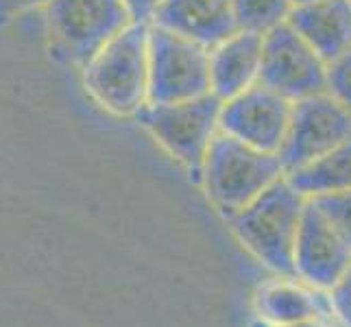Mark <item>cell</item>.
Segmentation results:
<instances>
[{"mask_svg":"<svg viewBox=\"0 0 351 327\" xmlns=\"http://www.w3.org/2000/svg\"><path fill=\"white\" fill-rule=\"evenodd\" d=\"M258 83L295 103L328 92V64L286 22L264 33Z\"/></svg>","mask_w":351,"mask_h":327,"instance_id":"obj_8","label":"cell"},{"mask_svg":"<svg viewBox=\"0 0 351 327\" xmlns=\"http://www.w3.org/2000/svg\"><path fill=\"white\" fill-rule=\"evenodd\" d=\"M286 179L306 199L351 190V140L288 173Z\"/></svg>","mask_w":351,"mask_h":327,"instance_id":"obj_15","label":"cell"},{"mask_svg":"<svg viewBox=\"0 0 351 327\" xmlns=\"http://www.w3.org/2000/svg\"><path fill=\"white\" fill-rule=\"evenodd\" d=\"M288 24L304 38L325 64L351 48V3L349 0H317L295 5Z\"/></svg>","mask_w":351,"mask_h":327,"instance_id":"obj_14","label":"cell"},{"mask_svg":"<svg viewBox=\"0 0 351 327\" xmlns=\"http://www.w3.org/2000/svg\"><path fill=\"white\" fill-rule=\"evenodd\" d=\"M347 140H351V112L330 92L295 101L284 142L277 151L284 175L330 153Z\"/></svg>","mask_w":351,"mask_h":327,"instance_id":"obj_7","label":"cell"},{"mask_svg":"<svg viewBox=\"0 0 351 327\" xmlns=\"http://www.w3.org/2000/svg\"><path fill=\"white\" fill-rule=\"evenodd\" d=\"M306 3H317V0H293V5H306Z\"/></svg>","mask_w":351,"mask_h":327,"instance_id":"obj_23","label":"cell"},{"mask_svg":"<svg viewBox=\"0 0 351 327\" xmlns=\"http://www.w3.org/2000/svg\"><path fill=\"white\" fill-rule=\"evenodd\" d=\"M328 299H330L332 317L338 321V325L351 327V264L341 275V280L328 290Z\"/></svg>","mask_w":351,"mask_h":327,"instance_id":"obj_19","label":"cell"},{"mask_svg":"<svg viewBox=\"0 0 351 327\" xmlns=\"http://www.w3.org/2000/svg\"><path fill=\"white\" fill-rule=\"evenodd\" d=\"M151 24L205 48L238 31L232 0H164Z\"/></svg>","mask_w":351,"mask_h":327,"instance_id":"obj_12","label":"cell"},{"mask_svg":"<svg viewBox=\"0 0 351 327\" xmlns=\"http://www.w3.org/2000/svg\"><path fill=\"white\" fill-rule=\"evenodd\" d=\"M328 92L351 112V48L328 64Z\"/></svg>","mask_w":351,"mask_h":327,"instance_id":"obj_18","label":"cell"},{"mask_svg":"<svg viewBox=\"0 0 351 327\" xmlns=\"http://www.w3.org/2000/svg\"><path fill=\"white\" fill-rule=\"evenodd\" d=\"M162 3L164 0H123L129 20L140 24H151Z\"/></svg>","mask_w":351,"mask_h":327,"instance_id":"obj_21","label":"cell"},{"mask_svg":"<svg viewBox=\"0 0 351 327\" xmlns=\"http://www.w3.org/2000/svg\"><path fill=\"white\" fill-rule=\"evenodd\" d=\"M210 94V51L162 27H149V103Z\"/></svg>","mask_w":351,"mask_h":327,"instance_id":"obj_6","label":"cell"},{"mask_svg":"<svg viewBox=\"0 0 351 327\" xmlns=\"http://www.w3.org/2000/svg\"><path fill=\"white\" fill-rule=\"evenodd\" d=\"M253 308L266 327H284L308 319L332 317L328 293L314 288L297 277L275 275L262 282L253 297Z\"/></svg>","mask_w":351,"mask_h":327,"instance_id":"obj_11","label":"cell"},{"mask_svg":"<svg viewBox=\"0 0 351 327\" xmlns=\"http://www.w3.org/2000/svg\"><path fill=\"white\" fill-rule=\"evenodd\" d=\"M149 27L129 22L83 66L92 101L114 116H133L149 103Z\"/></svg>","mask_w":351,"mask_h":327,"instance_id":"obj_1","label":"cell"},{"mask_svg":"<svg viewBox=\"0 0 351 327\" xmlns=\"http://www.w3.org/2000/svg\"><path fill=\"white\" fill-rule=\"evenodd\" d=\"M262 33L234 31L210 51V92L227 101L258 83L262 64Z\"/></svg>","mask_w":351,"mask_h":327,"instance_id":"obj_13","label":"cell"},{"mask_svg":"<svg viewBox=\"0 0 351 327\" xmlns=\"http://www.w3.org/2000/svg\"><path fill=\"white\" fill-rule=\"evenodd\" d=\"M44 9L55 53L81 68L131 22L123 0H51Z\"/></svg>","mask_w":351,"mask_h":327,"instance_id":"obj_5","label":"cell"},{"mask_svg":"<svg viewBox=\"0 0 351 327\" xmlns=\"http://www.w3.org/2000/svg\"><path fill=\"white\" fill-rule=\"evenodd\" d=\"M51 0H0V29L7 27L11 20L22 14H29L33 9L46 7Z\"/></svg>","mask_w":351,"mask_h":327,"instance_id":"obj_20","label":"cell"},{"mask_svg":"<svg viewBox=\"0 0 351 327\" xmlns=\"http://www.w3.org/2000/svg\"><path fill=\"white\" fill-rule=\"evenodd\" d=\"M290 112L293 103L288 99L262 83H253L232 99L223 101L219 129L249 147L277 153L286 136Z\"/></svg>","mask_w":351,"mask_h":327,"instance_id":"obj_9","label":"cell"},{"mask_svg":"<svg viewBox=\"0 0 351 327\" xmlns=\"http://www.w3.org/2000/svg\"><path fill=\"white\" fill-rule=\"evenodd\" d=\"M349 3H351V0H349Z\"/></svg>","mask_w":351,"mask_h":327,"instance_id":"obj_25","label":"cell"},{"mask_svg":"<svg viewBox=\"0 0 351 327\" xmlns=\"http://www.w3.org/2000/svg\"><path fill=\"white\" fill-rule=\"evenodd\" d=\"M221 105L223 101L210 92L190 101L147 103L136 118L173 160L199 179L203 157L219 133Z\"/></svg>","mask_w":351,"mask_h":327,"instance_id":"obj_4","label":"cell"},{"mask_svg":"<svg viewBox=\"0 0 351 327\" xmlns=\"http://www.w3.org/2000/svg\"><path fill=\"white\" fill-rule=\"evenodd\" d=\"M293 7V0H232L238 29L262 35L286 24Z\"/></svg>","mask_w":351,"mask_h":327,"instance_id":"obj_16","label":"cell"},{"mask_svg":"<svg viewBox=\"0 0 351 327\" xmlns=\"http://www.w3.org/2000/svg\"><path fill=\"white\" fill-rule=\"evenodd\" d=\"M264 325V323H262ZM266 327V325H264ZM284 327H341L334 317H319V319H308L301 323H293V325H284Z\"/></svg>","mask_w":351,"mask_h":327,"instance_id":"obj_22","label":"cell"},{"mask_svg":"<svg viewBox=\"0 0 351 327\" xmlns=\"http://www.w3.org/2000/svg\"><path fill=\"white\" fill-rule=\"evenodd\" d=\"M308 199L288 184L286 175L260 197L229 218L238 242L264 269L275 275L295 277V242Z\"/></svg>","mask_w":351,"mask_h":327,"instance_id":"obj_2","label":"cell"},{"mask_svg":"<svg viewBox=\"0 0 351 327\" xmlns=\"http://www.w3.org/2000/svg\"><path fill=\"white\" fill-rule=\"evenodd\" d=\"M351 264V249L325 216L308 201L295 242V277L314 288L328 290Z\"/></svg>","mask_w":351,"mask_h":327,"instance_id":"obj_10","label":"cell"},{"mask_svg":"<svg viewBox=\"0 0 351 327\" xmlns=\"http://www.w3.org/2000/svg\"><path fill=\"white\" fill-rule=\"evenodd\" d=\"M260 327H264V325H262V323H260Z\"/></svg>","mask_w":351,"mask_h":327,"instance_id":"obj_24","label":"cell"},{"mask_svg":"<svg viewBox=\"0 0 351 327\" xmlns=\"http://www.w3.org/2000/svg\"><path fill=\"white\" fill-rule=\"evenodd\" d=\"M282 177L284 168L277 153L249 147L221 129L212 138L199 171L205 197L227 221Z\"/></svg>","mask_w":351,"mask_h":327,"instance_id":"obj_3","label":"cell"},{"mask_svg":"<svg viewBox=\"0 0 351 327\" xmlns=\"http://www.w3.org/2000/svg\"><path fill=\"white\" fill-rule=\"evenodd\" d=\"M351 249V190L308 199Z\"/></svg>","mask_w":351,"mask_h":327,"instance_id":"obj_17","label":"cell"}]
</instances>
